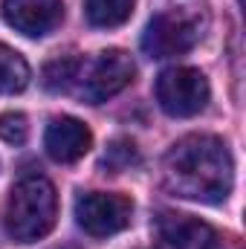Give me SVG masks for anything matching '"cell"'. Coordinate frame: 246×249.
I'll return each instance as SVG.
<instances>
[{"label":"cell","mask_w":246,"mask_h":249,"mask_svg":"<svg viewBox=\"0 0 246 249\" xmlns=\"http://www.w3.org/2000/svg\"><path fill=\"white\" fill-rule=\"evenodd\" d=\"M162 183L194 203H223L235 186V162L226 142L211 133L183 136L162 160Z\"/></svg>","instance_id":"obj_1"},{"label":"cell","mask_w":246,"mask_h":249,"mask_svg":"<svg viewBox=\"0 0 246 249\" xmlns=\"http://www.w3.org/2000/svg\"><path fill=\"white\" fill-rule=\"evenodd\" d=\"M55 217H58V197L55 186L47 177L32 174L15 183L3 212L6 235L15 244H35L47 238L55 226Z\"/></svg>","instance_id":"obj_2"},{"label":"cell","mask_w":246,"mask_h":249,"mask_svg":"<svg viewBox=\"0 0 246 249\" xmlns=\"http://www.w3.org/2000/svg\"><path fill=\"white\" fill-rule=\"evenodd\" d=\"M209 81L194 67H168L157 78V102L168 116L188 119L209 105Z\"/></svg>","instance_id":"obj_3"},{"label":"cell","mask_w":246,"mask_h":249,"mask_svg":"<svg viewBox=\"0 0 246 249\" xmlns=\"http://www.w3.org/2000/svg\"><path fill=\"white\" fill-rule=\"evenodd\" d=\"M200 35H203L200 20L191 12H185V9L159 12L142 35V50L151 58H174V55L194 50Z\"/></svg>","instance_id":"obj_4"},{"label":"cell","mask_w":246,"mask_h":249,"mask_svg":"<svg viewBox=\"0 0 246 249\" xmlns=\"http://www.w3.org/2000/svg\"><path fill=\"white\" fill-rule=\"evenodd\" d=\"M130 214H133V203L124 194L87 191L75 200V220L93 238H107L122 232L130 223Z\"/></svg>","instance_id":"obj_5"},{"label":"cell","mask_w":246,"mask_h":249,"mask_svg":"<svg viewBox=\"0 0 246 249\" xmlns=\"http://www.w3.org/2000/svg\"><path fill=\"white\" fill-rule=\"evenodd\" d=\"M133 58L122 50H107L102 53L96 61L87 67L84 78H81V96L90 105H102L107 99H113L116 93H122L124 87L133 81Z\"/></svg>","instance_id":"obj_6"},{"label":"cell","mask_w":246,"mask_h":249,"mask_svg":"<svg viewBox=\"0 0 246 249\" xmlns=\"http://www.w3.org/2000/svg\"><path fill=\"white\" fill-rule=\"evenodd\" d=\"M61 0H3V18L26 38L53 32L61 20Z\"/></svg>","instance_id":"obj_7"},{"label":"cell","mask_w":246,"mask_h":249,"mask_svg":"<svg viewBox=\"0 0 246 249\" xmlns=\"http://www.w3.org/2000/svg\"><path fill=\"white\" fill-rule=\"evenodd\" d=\"M157 232L171 249H217V232L191 214L162 212L157 217Z\"/></svg>","instance_id":"obj_8"},{"label":"cell","mask_w":246,"mask_h":249,"mask_svg":"<svg viewBox=\"0 0 246 249\" xmlns=\"http://www.w3.org/2000/svg\"><path fill=\"white\" fill-rule=\"evenodd\" d=\"M44 148L55 162H75L93 148V133L87 124L72 116H58L44 133Z\"/></svg>","instance_id":"obj_9"},{"label":"cell","mask_w":246,"mask_h":249,"mask_svg":"<svg viewBox=\"0 0 246 249\" xmlns=\"http://www.w3.org/2000/svg\"><path fill=\"white\" fill-rule=\"evenodd\" d=\"M32 72H29V64L20 53H15L12 47L0 44V96H12V93H20L26 84H29Z\"/></svg>","instance_id":"obj_10"},{"label":"cell","mask_w":246,"mask_h":249,"mask_svg":"<svg viewBox=\"0 0 246 249\" xmlns=\"http://www.w3.org/2000/svg\"><path fill=\"white\" fill-rule=\"evenodd\" d=\"M136 0H84V12L87 20L99 29H113L122 26L124 20L130 18Z\"/></svg>","instance_id":"obj_11"},{"label":"cell","mask_w":246,"mask_h":249,"mask_svg":"<svg viewBox=\"0 0 246 249\" xmlns=\"http://www.w3.org/2000/svg\"><path fill=\"white\" fill-rule=\"evenodd\" d=\"M78 78H81V61L72 58V55L53 58V61L44 67V75H41V81H44V87L50 93H67Z\"/></svg>","instance_id":"obj_12"},{"label":"cell","mask_w":246,"mask_h":249,"mask_svg":"<svg viewBox=\"0 0 246 249\" xmlns=\"http://www.w3.org/2000/svg\"><path fill=\"white\" fill-rule=\"evenodd\" d=\"M133 162H139V151H136V145L130 139H113L107 154H105V160H102V165L107 171H124Z\"/></svg>","instance_id":"obj_13"},{"label":"cell","mask_w":246,"mask_h":249,"mask_svg":"<svg viewBox=\"0 0 246 249\" xmlns=\"http://www.w3.org/2000/svg\"><path fill=\"white\" fill-rule=\"evenodd\" d=\"M26 136H29V122H26L23 113H15L12 110V113H3L0 116V139L6 145H23Z\"/></svg>","instance_id":"obj_14"},{"label":"cell","mask_w":246,"mask_h":249,"mask_svg":"<svg viewBox=\"0 0 246 249\" xmlns=\"http://www.w3.org/2000/svg\"><path fill=\"white\" fill-rule=\"evenodd\" d=\"M64 249H72V247H64Z\"/></svg>","instance_id":"obj_15"}]
</instances>
